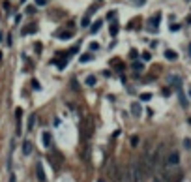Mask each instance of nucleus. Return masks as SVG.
<instances>
[{"mask_svg":"<svg viewBox=\"0 0 191 182\" xmlns=\"http://www.w3.org/2000/svg\"><path fill=\"white\" fill-rule=\"evenodd\" d=\"M163 180L165 182H182L184 180V173L182 171H165L163 173Z\"/></svg>","mask_w":191,"mask_h":182,"instance_id":"nucleus-1","label":"nucleus"},{"mask_svg":"<svg viewBox=\"0 0 191 182\" xmlns=\"http://www.w3.org/2000/svg\"><path fill=\"white\" fill-rule=\"evenodd\" d=\"M178 163H180V154L176 150H172V152L167 156V165L169 167H174V165H178Z\"/></svg>","mask_w":191,"mask_h":182,"instance_id":"nucleus-2","label":"nucleus"},{"mask_svg":"<svg viewBox=\"0 0 191 182\" xmlns=\"http://www.w3.org/2000/svg\"><path fill=\"white\" fill-rule=\"evenodd\" d=\"M21 118H23V109L17 107L15 109V122H17V130H15V133L21 135L23 133V126H21Z\"/></svg>","mask_w":191,"mask_h":182,"instance_id":"nucleus-3","label":"nucleus"},{"mask_svg":"<svg viewBox=\"0 0 191 182\" xmlns=\"http://www.w3.org/2000/svg\"><path fill=\"white\" fill-rule=\"evenodd\" d=\"M159 19H161V13H156V15L150 19V21H148V23H150V24H148V30H150V32H156V30H157V27H159Z\"/></svg>","mask_w":191,"mask_h":182,"instance_id":"nucleus-4","label":"nucleus"},{"mask_svg":"<svg viewBox=\"0 0 191 182\" xmlns=\"http://www.w3.org/2000/svg\"><path fill=\"white\" fill-rule=\"evenodd\" d=\"M36 176H38L39 182H45V180H47L45 171H43V163H41V161H38V163H36Z\"/></svg>","mask_w":191,"mask_h":182,"instance_id":"nucleus-5","label":"nucleus"},{"mask_svg":"<svg viewBox=\"0 0 191 182\" xmlns=\"http://www.w3.org/2000/svg\"><path fill=\"white\" fill-rule=\"evenodd\" d=\"M169 83H171V87H174L176 90H182V79H180L178 75H171V77H169Z\"/></svg>","mask_w":191,"mask_h":182,"instance_id":"nucleus-6","label":"nucleus"},{"mask_svg":"<svg viewBox=\"0 0 191 182\" xmlns=\"http://www.w3.org/2000/svg\"><path fill=\"white\" fill-rule=\"evenodd\" d=\"M51 141H53L51 131H43V133H41V143H43V146H51Z\"/></svg>","mask_w":191,"mask_h":182,"instance_id":"nucleus-7","label":"nucleus"},{"mask_svg":"<svg viewBox=\"0 0 191 182\" xmlns=\"http://www.w3.org/2000/svg\"><path fill=\"white\" fill-rule=\"evenodd\" d=\"M32 148H34V146H32V143H30V141H24V143H23V154H24V156H28L30 152H32Z\"/></svg>","mask_w":191,"mask_h":182,"instance_id":"nucleus-8","label":"nucleus"},{"mask_svg":"<svg viewBox=\"0 0 191 182\" xmlns=\"http://www.w3.org/2000/svg\"><path fill=\"white\" fill-rule=\"evenodd\" d=\"M165 58L167 60H176L178 58V54L172 51V49H167V51H165Z\"/></svg>","mask_w":191,"mask_h":182,"instance_id":"nucleus-9","label":"nucleus"},{"mask_svg":"<svg viewBox=\"0 0 191 182\" xmlns=\"http://www.w3.org/2000/svg\"><path fill=\"white\" fill-rule=\"evenodd\" d=\"M60 39H69V38H73V34H71V30H64V32H60V34H56Z\"/></svg>","mask_w":191,"mask_h":182,"instance_id":"nucleus-10","label":"nucleus"},{"mask_svg":"<svg viewBox=\"0 0 191 182\" xmlns=\"http://www.w3.org/2000/svg\"><path fill=\"white\" fill-rule=\"evenodd\" d=\"M34 32H38V27H36V24H30V27L23 28V34H34Z\"/></svg>","mask_w":191,"mask_h":182,"instance_id":"nucleus-11","label":"nucleus"},{"mask_svg":"<svg viewBox=\"0 0 191 182\" xmlns=\"http://www.w3.org/2000/svg\"><path fill=\"white\" fill-rule=\"evenodd\" d=\"M131 113L135 115V117H141V105H139V103H133V105H131Z\"/></svg>","mask_w":191,"mask_h":182,"instance_id":"nucleus-12","label":"nucleus"},{"mask_svg":"<svg viewBox=\"0 0 191 182\" xmlns=\"http://www.w3.org/2000/svg\"><path fill=\"white\" fill-rule=\"evenodd\" d=\"M84 85H86V87H94V85H96V77H94V75H88V77L84 79Z\"/></svg>","mask_w":191,"mask_h":182,"instance_id":"nucleus-13","label":"nucleus"},{"mask_svg":"<svg viewBox=\"0 0 191 182\" xmlns=\"http://www.w3.org/2000/svg\"><path fill=\"white\" fill-rule=\"evenodd\" d=\"M101 24H103V21H97V23H94V24H92V28H90V32H92V34H96L97 30L101 28Z\"/></svg>","mask_w":191,"mask_h":182,"instance_id":"nucleus-14","label":"nucleus"},{"mask_svg":"<svg viewBox=\"0 0 191 182\" xmlns=\"http://www.w3.org/2000/svg\"><path fill=\"white\" fill-rule=\"evenodd\" d=\"M178 96H180V103H182V107H187V100H185V96L182 90H178Z\"/></svg>","mask_w":191,"mask_h":182,"instance_id":"nucleus-15","label":"nucleus"},{"mask_svg":"<svg viewBox=\"0 0 191 182\" xmlns=\"http://www.w3.org/2000/svg\"><path fill=\"white\" fill-rule=\"evenodd\" d=\"M131 68H133V70H135V72H137V73H141V72H142V70H144V66H142L141 62H133V66H131Z\"/></svg>","mask_w":191,"mask_h":182,"instance_id":"nucleus-16","label":"nucleus"},{"mask_svg":"<svg viewBox=\"0 0 191 182\" xmlns=\"http://www.w3.org/2000/svg\"><path fill=\"white\" fill-rule=\"evenodd\" d=\"M109 32H111V36H116V34H118V24L116 23H112L109 27Z\"/></svg>","mask_w":191,"mask_h":182,"instance_id":"nucleus-17","label":"nucleus"},{"mask_svg":"<svg viewBox=\"0 0 191 182\" xmlns=\"http://www.w3.org/2000/svg\"><path fill=\"white\" fill-rule=\"evenodd\" d=\"M34 124H36V115L32 113L30 118H28V130H34Z\"/></svg>","mask_w":191,"mask_h":182,"instance_id":"nucleus-18","label":"nucleus"},{"mask_svg":"<svg viewBox=\"0 0 191 182\" xmlns=\"http://www.w3.org/2000/svg\"><path fill=\"white\" fill-rule=\"evenodd\" d=\"M150 100H152V94H150V92L141 94V102H150Z\"/></svg>","mask_w":191,"mask_h":182,"instance_id":"nucleus-19","label":"nucleus"},{"mask_svg":"<svg viewBox=\"0 0 191 182\" xmlns=\"http://www.w3.org/2000/svg\"><path fill=\"white\" fill-rule=\"evenodd\" d=\"M129 145H131V146H137V145H139V135H131Z\"/></svg>","mask_w":191,"mask_h":182,"instance_id":"nucleus-20","label":"nucleus"},{"mask_svg":"<svg viewBox=\"0 0 191 182\" xmlns=\"http://www.w3.org/2000/svg\"><path fill=\"white\" fill-rule=\"evenodd\" d=\"M129 58L131 60H137L139 58V51H137V49H131V51H129Z\"/></svg>","mask_w":191,"mask_h":182,"instance_id":"nucleus-21","label":"nucleus"},{"mask_svg":"<svg viewBox=\"0 0 191 182\" xmlns=\"http://www.w3.org/2000/svg\"><path fill=\"white\" fill-rule=\"evenodd\" d=\"M71 88H73L75 92H79V88H81V87H79V83H77V79H71Z\"/></svg>","mask_w":191,"mask_h":182,"instance_id":"nucleus-22","label":"nucleus"},{"mask_svg":"<svg viewBox=\"0 0 191 182\" xmlns=\"http://www.w3.org/2000/svg\"><path fill=\"white\" fill-rule=\"evenodd\" d=\"M92 58H94L92 54H82V57H81V62H90Z\"/></svg>","mask_w":191,"mask_h":182,"instance_id":"nucleus-23","label":"nucleus"},{"mask_svg":"<svg viewBox=\"0 0 191 182\" xmlns=\"http://www.w3.org/2000/svg\"><path fill=\"white\" fill-rule=\"evenodd\" d=\"M88 24H90V17H88V15H84V19H82L81 27H88Z\"/></svg>","mask_w":191,"mask_h":182,"instance_id":"nucleus-24","label":"nucleus"},{"mask_svg":"<svg viewBox=\"0 0 191 182\" xmlns=\"http://www.w3.org/2000/svg\"><path fill=\"white\" fill-rule=\"evenodd\" d=\"M32 88H34V90H39V88H41V87H39V83H38L36 79H32Z\"/></svg>","mask_w":191,"mask_h":182,"instance_id":"nucleus-25","label":"nucleus"},{"mask_svg":"<svg viewBox=\"0 0 191 182\" xmlns=\"http://www.w3.org/2000/svg\"><path fill=\"white\" fill-rule=\"evenodd\" d=\"M96 11H97V6H90V9H88V13H86V15L90 17V15H92V13H96Z\"/></svg>","mask_w":191,"mask_h":182,"instance_id":"nucleus-26","label":"nucleus"},{"mask_svg":"<svg viewBox=\"0 0 191 182\" xmlns=\"http://www.w3.org/2000/svg\"><path fill=\"white\" fill-rule=\"evenodd\" d=\"M90 49H92V51H97V49H99V43L92 42V43H90Z\"/></svg>","mask_w":191,"mask_h":182,"instance_id":"nucleus-27","label":"nucleus"},{"mask_svg":"<svg viewBox=\"0 0 191 182\" xmlns=\"http://www.w3.org/2000/svg\"><path fill=\"white\" fill-rule=\"evenodd\" d=\"M150 58H152L150 53H142V60H150Z\"/></svg>","mask_w":191,"mask_h":182,"instance_id":"nucleus-28","label":"nucleus"},{"mask_svg":"<svg viewBox=\"0 0 191 182\" xmlns=\"http://www.w3.org/2000/svg\"><path fill=\"white\" fill-rule=\"evenodd\" d=\"M184 146H185V148H191V141L189 139H184Z\"/></svg>","mask_w":191,"mask_h":182,"instance_id":"nucleus-29","label":"nucleus"},{"mask_svg":"<svg viewBox=\"0 0 191 182\" xmlns=\"http://www.w3.org/2000/svg\"><path fill=\"white\" fill-rule=\"evenodd\" d=\"M171 30H172V32H176V30H180V24H171Z\"/></svg>","mask_w":191,"mask_h":182,"instance_id":"nucleus-30","label":"nucleus"},{"mask_svg":"<svg viewBox=\"0 0 191 182\" xmlns=\"http://www.w3.org/2000/svg\"><path fill=\"white\" fill-rule=\"evenodd\" d=\"M34 49H36L38 53H41V43H36V45H34Z\"/></svg>","mask_w":191,"mask_h":182,"instance_id":"nucleus-31","label":"nucleus"},{"mask_svg":"<svg viewBox=\"0 0 191 182\" xmlns=\"http://www.w3.org/2000/svg\"><path fill=\"white\" fill-rule=\"evenodd\" d=\"M133 2H135V4H137V6H142V4H144V2H146V0H133Z\"/></svg>","mask_w":191,"mask_h":182,"instance_id":"nucleus-32","label":"nucleus"},{"mask_svg":"<svg viewBox=\"0 0 191 182\" xmlns=\"http://www.w3.org/2000/svg\"><path fill=\"white\" fill-rule=\"evenodd\" d=\"M161 94H163V96H169V94H171V90H169V88H163Z\"/></svg>","mask_w":191,"mask_h":182,"instance_id":"nucleus-33","label":"nucleus"},{"mask_svg":"<svg viewBox=\"0 0 191 182\" xmlns=\"http://www.w3.org/2000/svg\"><path fill=\"white\" fill-rule=\"evenodd\" d=\"M36 4H38V6H43V4H45V0H36Z\"/></svg>","mask_w":191,"mask_h":182,"instance_id":"nucleus-34","label":"nucleus"},{"mask_svg":"<svg viewBox=\"0 0 191 182\" xmlns=\"http://www.w3.org/2000/svg\"><path fill=\"white\" fill-rule=\"evenodd\" d=\"M9 182H17V178H15V175H11V176H9Z\"/></svg>","mask_w":191,"mask_h":182,"instance_id":"nucleus-35","label":"nucleus"},{"mask_svg":"<svg viewBox=\"0 0 191 182\" xmlns=\"http://www.w3.org/2000/svg\"><path fill=\"white\" fill-rule=\"evenodd\" d=\"M97 182H107V180H105V178H99V180H97Z\"/></svg>","mask_w":191,"mask_h":182,"instance_id":"nucleus-36","label":"nucleus"},{"mask_svg":"<svg viewBox=\"0 0 191 182\" xmlns=\"http://www.w3.org/2000/svg\"><path fill=\"white\" fill-rule=\"evenodd\" d=\"M189 54H191V43H189Z\"/></svg>","mask_w":191,"mask_h":182,"instance_id":"nucleus-37","label":"nucleus"},{"mask_svg":"<svg viewBox=\"0 0 191 182\" xmlns=\"http://www.w3.org/2000/svg\"><path fill=\"white\" fill-rule=\"evenodd\" d=\"M187 122H189V124H191V117H189V118H187Z\"/></svg>","mask_w":191,"mask_h":182,"instance_id":"nucleus-38","label":"nucleus"},{"mask_svg":"<svg viewBox=\"0 0 191 182\" xmlns=\"http://www.w3.org/2000/svg\"><path fill=\"white\" fill-rule=\"evenodd\" d=\"M154 182H159V178H154Z\"/></svg>","mask_w":191,"mask_h":182,"instance_id":"nucleus-39","label":"nucleus"},{"mask_svg":"<svg viewBox=\"0 0 191 182\" xmlns=\"http://www.w3.org/2000/svg\"><path fill=\"white\" fill-rule=\"evenodd\" d=\"M189 96H191V88H189Z\"/></svg>","mask_w":191,"mask_h":182,"instance_id":"nucleus-40","label":"nucleus"},{"mask_svg":"<svg viewBox=\"0 0 191 182\" xmlns=\"http://www.w3.org/2000/svg\"><path fill=\"white\" fill-rule=\"evenodd\" d=\"M187 2H189V0H187Z\"/></svg>","mask_w":191,"mask_h":182,"instance_id":"nucleus-41","label":"nucleus"}]
</instances>
